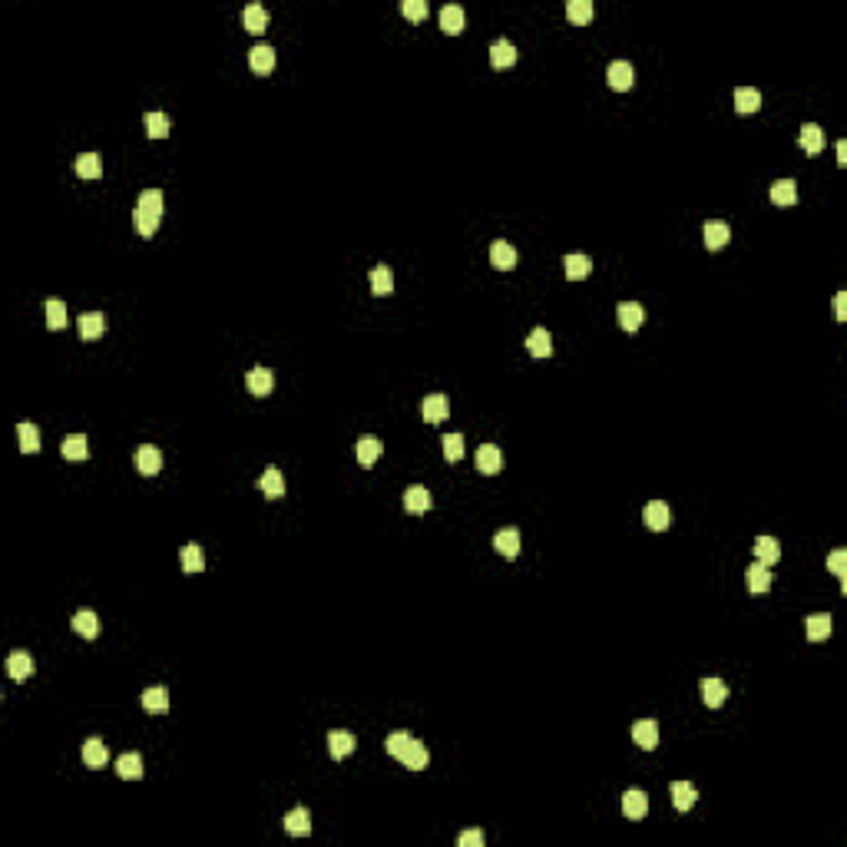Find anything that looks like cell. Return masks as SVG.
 I'll return each instance as SVG.
<instances>
[{
	"label": "cell",
	"mask_w": 847,
	"mask_h": 847,
	"mask_svg": "<svg viewBox=\"0 0 847 847\" xmlns=\"http://www.w3.org/2000/svg\"><path fill=\"white\" fill-rule=\"evenodd\" d=\"M632 741L639 745V748L652 751L655 745H659V725L652 722V718H642V722L632 725Z\"/></svg>",
	"instance_id": "30bf717a"
},
{
	"label": "cell",
	"mask_w": 847,
	"mask_h": 847,
	"mask_svg": "<svg viewBox=\"0 0 847 847\" xmlns=\"http://www.w3.org/2000/svg\"><path fill=\"white\" fill-rule=\"evenodd\" d=\"M527 347H529V355L533 357H549L553 355V338H549L546 328H533L529 338H527Z\"/></svg>",
	"instance_id": "d4e9b609"
},
{
	"label": "cell",
	"mask_w": 847,
	"mask_h": 847,
	"mask_svg": "<svg viewBox=\"0 0 847 847\" xmlns=\"http://www.w3.org/2000/svg\"><path fill=\"white\" fill-rule=\"evenodd\" d=\"M17 437H20V451H23V453H37L40 451V431H37V424L20 421L17 424Z\"/></svg>",
	"instance_id": "74e56055"
},
{
	"label": "cell",
	"mask_w": 847,
	"mask_h": 847,
	"mask_svg": "<svg viewBox=\"0 0 847 847\" xmlns=\"http://www.w3.org/2000/svg\"><path fill=\"white\" fill-rule=\"evenodd\" d=\"M285 831H288L291 838H305V834H311L308 808H291L288 814H285Z\"/></svg>",
	"instance_id": "7c38bea8"
},
{
	"label": "cell",
	"mask_w": 847,
	"mask_h": 847,
	"mask_svg": "<svg viewBox=\"0 0 847 847\" xmlns=\"http://www.w3.org/2000/svg\"><path fill=\"white\" fill-rule=\"evenodd\" d=\"M146 133L153 139H166L169 136V116L166 113H146Z\"/></svg>",
	"instance_id": "7dc6e473"
},
{
	"label": "cell",
	"mask_w": 847,
	"mask_h": 847,
	"mask_svg": "<svg viewBox=\"0 0 847 847\" xmlns=\"http://www.w3.org/2000/svg\"><path fill=\"white\" fill-rule=\"evenodd\" d=\"M622 814H626L629 821H642L645 814H649V798H645V791L629 788L626 794H622Z\"/></svg>",
	"instance_id": "5b68a950"
},
{
	"label": "cell",
	"mask_w": 847,
	"mask_h": 847,
	"mask_svg": "<svg viewBox=\"0 0 847 847\" xmlns=\"http://www.w3.org/2000/svg\"><path fill=\"white\" fill-rule=\"evenodd\" d=\"M116 771H119V778H126V781L143 778V758H139L136 751H126V755L116 758Z\"/></svg>",
	"instance_id": "484cf974"
},
{
	"label": "cell",
	"mask_w": 847,
	"mask_h": 847,
	"mask_svg": "<svg viewBox=\"0 0 847 847\" xmlns=\"http://www.w3.org/2000/svg\"><path fill=\"white\" fill-rule=\"evenodd\" d=\"M642 520H645V527H649V529L662 533V529H669V523H672V510H669V503L652 500V503H645Z\"/></svg>",
	"instance_id": "7a4b0ae2"
},
{
	"label": "cell",
	"mask_w": 847,
	"mask_h": 847,
	"mask_svg": "<svg viewBox=\"0 0 847 847\" xmlns=\"http://www.w3.org/2000/svg\"><path fill=\"white\" fill-rule=\"evenodd\" d=\"M447 397L443 394H431V397H424V404H421V414H424V421L427 424H441L443 417H447Z\"/></svg>",
	"instance_id": "603a6c76"
},
{
	"label": "cell",
	"mask_w": 847,
	"mask_h": 847,
	"mask_svg": "<svg viewBox=\"0 0 847 847\" xmlns=\"http://www.w3.org/2000/svg\"><path fill=\"white\" fill-rule=\"evenodd\" d=\"M702 698L708 708H722L728 698V685L722 679H702Z\"/></svg>",
	"instance_id": "2e32d148"
},
{
	"label": "cell",
	"mask_w": 847,
	"mask_h": 847,
	"mask_svg": "<svg viewBox=\"0 0 847 847\" xmlns=\"http://www.w3.org/2000/svg\"><path fill=\"white\" fill-rule=\"evenodd\" d=\"M838 163H841V166H847V143H844V139L838 143Z\"/></svg>",
	"instance_id": "9f6ffc18"
},
{
	"label": "cell",
	"mask_w": 847,
	"mask_h": 847,
	"mask_svg": "<svg viewBox=\"0 0 847 847\" xmlns=\"http://www.w3.org/2000/svg\"><path fill=\"white\" fill-rule=\"evenodd\" d=\"M563 265H566V279L569 281L586 279L589 271H593V261H589V255H566V259H563Z\"/></svg>",
	"instance_id": "ab89813d"
},
{
	"label": "cell",
	"mask_w": 847,
	"mask_h": 847,
	"mask_svg": "<svg viewBox=\"0 0 847 847\" xmlns=\"http://www.w3.org/2000/svg\"><path fill=\"white\" fill-rule=\"evenodd\" d=\"M133 219H136V232L143 235V239H149L156 229H159V222H163V215H153V212H139L136 209L133 212Z\"/></svg>",
	"instance_id": "c3c4849f"
},
{
	"label": "cell",
	"mask_w": 847,
	"mask_h": 847,
	"mask_svg": "<svg viewBox=\"0 0 847 847\" xmlns=\"http://www.w3.org/2000/svg\"><path fill=\"white\" fill-rule=\"evenodd\" d=\"M381 451H384V443L377 441V437H361V441H357V463H361V467H371V463H377Z\"/></svg>",
	"instance_id": "e575fe53"
},
{
	"label": "cell",
	"mask_w": 847,
	"mask_h": 847,
	"mask_svg": "<svg viewBox=\"0 0 847 847\" xmlns=\"http://www.w3.org/2000/svg\"><path fill=\"white\" fill-rule=\"evenodd\" d=\"M566 17L573 20V23H579V27H583V23H589V20H593V4H589V0H569V4H566Z\"/></svg>",
	"instance_id": "bcb514c9"
},
{
	"label": "cell",
	"mask_w": 847,
	"mask_h": 847,
	"mask_svg": "<svg viewBox=\"0 0 847 847\" xmlns=\"http://www.w3.org/2000/svg\"><path fill=\"white\" fill-rule=\"evenodd\" d=\"M801 149L804 153H821L824 149V129H821L818 123H804L801 126Z\"/></svg>",
	"instance_id": "f1b7e54d"
},
{
	"label": "cell",
	"mask_w": 847,
	"mask_h": 847,
	"mask_svg": "<svg viewBox=\"0 0 847 847\" xmlns=\"http://www.w3.org/2000/svg\"><path fill=\"white\" fill-rule=\"evenodd\" d=\"M249 63H252V70H255V73H271V70H275V50H271L269 43L252 47Z\"/></svg>",
	"instance_id": "4316f807"
},
{
	"label": "cell",
	"mask_w": 847,
	"mask_h": 847,
	"mask_svg": "<svg viewBox=\"0 0 847 847\" xmlns=\"http://www.w3.org/2000/svg\"><path fill=\"white\" fill-rule=\"evenodd\" d=\"M672 804L679 811H689L698 801V791H695V784H689V781H672Z\"/></svg>",
	"instance_id": "83f0119b"
},
{
	"label": "cell",
	"mask_w": 847,
	"mask_h": 847,
	"mask_svg": "<svg viewBox=\"0 0 847 847\" xmlns=\"http://www.w3.org/2000/svg\"><path fill=\"white\" fill-rule=\"evenodd\" d=\"M143 708L153 715H166L169 712V689L166 685H149L143 692Z\"/></svg>",
	"instance_id": "ba28073f"
},
{
	"label": "cell",
	"mask_w": 847,
	"mask_h": 847,
	"mask_svg": "<svg viewBox=\"0 0 847 847\" xmlns=\"http://www.w3.org/2000/svg\"><path fill=\"white\" fill-rule=\"evenodd\" d=\"M490 63L497 70L513 67V63H517V47H513L510 40H497V43L490 47Z\"/></svg>",
	"instance_id": "4dcf8cb0"
},
{
	"label": "cell",
	"mask_w": 847,
	"mask_h": 847,
	"mask_svg": "<svg viewBox=\"0 0 847 847\" xmlns=\"http://www.w3.org/2000/svg\"><path fill=\"white\" fill-rule=\"evenodd\" d=\"M87 447H90V443H87V437H83V433H70L67 441L60 443V451H63V457H67V460H87V457H90Z\"/></svg>",
	"instance_id": "8d00e7d4"
},
{
	"label": "cell",
	"mask_w": 847,
	"mask_h": 847,
	"mask_svg": "<svg viewBox=\"0 0 847 847\" xmlns=\"http://www.w3.org/2000/svg\"><path fill=\"white\" fill-rule=\"evenodd\" d=\"M103 173V163H99L97 153H80L77 156V176L80 179H99Z\"/></svg>",
	"instance_id": "60d3db41"
},
{
	"label": "cell",
	"mask_w": 847,
	"mask_h": 847,
	"mask_svg": "<svg viewBox=\"0 0 847 847\" xmlns=\"http://www.w3.org/2000/svg\"><path fill=\"white\" fill-rule=\"evenodd\" d=\"M404 510L407 513H427L431 510V493L424 487H407L404 490Z\"/></svg>",
	"instance_id": "d590c367"
},
{
	"label": "cell",
	"mask_w": 847,
	"mask_h": 847,
	"mask_svg": "<svg viewBox=\"0 0 847 847\" xmlns=\"http://www.w3.org/2000/svg\"><path fill=\"white\" fill-rule=\"evenodd\" d=\"M834 315H838V321H847V291H838V298H834Z\"/></svg>",
	"instance_id": "11a10c76"
},
{
	"label": "cell",
	"mask_w": 847,
	"mask_h": 847,
	"mask_svg": "<svg viewBox=\"0 0 847 847\" xmlns=\"http://www.w3.org/2000/svg\"><path fill=\"white\" fill-rule=\"evenodd\" d=\"M804 629H808V639L811 642H824L831 635V616L828 613H821V616H811L808 622H804Z\"/></svg>",
	"instance_id": "7bdbcfd3"
},
{
	"label": "cell",
	"mask_w": 847,
	"mask_h": 847,
	"mask_svg": "<svg viewBox=\"0 0 847 847\" xmlns=\"http://www.w3.org/2000/svg\"><path fill=\"white\" fill-rule=\"evenodd\" d=\"M73 632L83 635V639H97L99 635V616L93 613V609H80L77 616H73Z\"/></svg>",
	"instance_id": "ac0fdd59"
},
{
	"label": "cell",
	"mask_w": 847,
	"mask_h": 847,
	"mask_svg": "<svg viewBox=\"0 0 847 847\" xmlns=\"http://www.w3.org/2000/svg\"><path fill=\"white\" fill-rule=\"evenodd\" d=\"M616 318H619V325H622V331H639L645 321V308L639 301H622L616 308Z\"/></svg>",
	"instance_id": "52a82bcc"
},
{
	"label": "cell",
	"mask_w": 847,
	"mask_h": 847,
	"mask_svg": "<svg viewBox=\"0 0 847 847\" xmlns=\"http://www.w3.org/2000/svg\"><path fill=\"white\" fill-rule=\"evenodd\" d=\"M139 212H153V215H163V193L159 189H143L139 193V203H136Z\"/></svg>",
	"instance_id": "ee69618b"
},
{
	"label": "cell",
	"mask_w": 847,
	"mask_h": 847,
	"mask_svg": "<svg viewBox=\"0 0 847 847\" xmlns=\"http://www.w3.org/2000/svg\"><path fill=\"white\" fill-rule=\"evenodd\" d=\"M490 261H493V269L510 271L513 265H517V249H513L510 242H493L490 245Z\"/></svg>",
	"instance_id": "d6986e66"
},
{
	"label": "cell",
	"mask_w": 847,
	"mask_h": 847,
	"mask_svg": "<svg viewBox=\"0 0 847 847\" xmlns=\"http://www.w3.org/2000/svg\"><path fill=\"white\" fill-rule=\"evenodd\" d=\"M179 559H183L185 573H203L205 569V556H203V546H199V543H185V546L179 549Z\"/></svg>",
	"instance_id": "1f68e13d"
},
{
	"label": "cell",
	"mask_w": 847,
	"mask_h": 847,
	"mask_svg": "<svg viewBox=\"0 0 847 847\" xmlns=\"http://www.w3.org/2000/svg\"><path fill=\"white\" fill-rule=\"evenodd\" d=\"M242 23H245L252 33H265V30H269V10L261 7V4H249V7L242 10Z\"/></svg>",
	"instance_id": "7402d4cb"
},
{
	"label": "cell",
	"mask_w": 847,
	"mask_h": 847,
	"mask_svg": "<svg viewBox=\"0 0 847 847\" xmlns=\"http://www.w3.org/2000/svg\"><path fill=\"white\" fill-rule=\"evenodd\" d=\"M457 844H460V847H483V831L480 828L463 831L460 838H457Z\"/></svg>",
	"instance_id": "db71d44e"
},
{
	"label": "cell",
	"mask_w": 847,
	"mask_h": 847,
	"mask_svg": "<svg viewBox=\"0 0 847 847\" xmlns=\"http://www.w3.org/2000/svg\"><path fill=\"white\" fill-rule=\"evenodd\" d=\"M441 27H443V33H460L463 30V7L447 4V7L441 10Z\"/></svg>",
	"instance_id": "b9f144b4"
},
{
	"label": "cell",
	"mask_w": 847,
	"mask_h": 847,
	"mask_svg": "<svg viewBox=\"0 0 847 847\" xmlns=\"http://www.w3.org/2000/svg\"><path fill=\"white\" fill-rule=\"evenodd\" d=\"M404 17L407 20H424L427 17V0H404Z\"/></svg>",
	"instance_id": "816d5d0a"
},
{
	"label": "cell",
	"mask_w": 847,
	"mask_h": 847,
	"mask_svg": "<svg viewBox=\"0 0 847 847\" xmlns=\"http://www.w3.org/2000/svg\"><path fill=\"white\" fill-rule=\"evenodd\" d=\"M407 741H411V735H407V732H391V735H387V751L397 758V755L407 748Z\"/></svg>",
	"instance_id": "f5cc1de1"
},
{
	"label": "cell",
	"mask_w": 847,
	"mask_h": 847,
	"mask_svg": "<svg viewBox=\"0 0 847 847\" xmlns=\"http://www.w3.org/2000/svg\"><path fill=\"white\" fill-rule=\"evenodd\" d=\"M106 761H109V748H106V741L90 738L87 745H83V765H87V768H103Z\"/></svg>",
	"instance_id": "cb8c5ba5"
},
{
	"label": "cell",
	"mask_w": 847,
	"mask_h": 847,
	"mask_svg": "<svg viewBox=\"0 0 847 847\" xmlns=\"http://www.w3.org/2000/svg\"><path fill=\"white\" fill-rule=\"evenodd\" d=\"M758 106H761V93L755 87H738L735 90V109L738 113H758Z\"/></svg>",
	"instance_id": "836d02e7"
},
{
	"label": "cell",
	"mask_w": 847,
	"mask_h": 847,
	"mask_svg": "<svg viewBox=\"0 0 847 847\" xmlns=\"http://www.w3.org/2000/svg\"><path fill=\"white\" fill-rule=\"evenodd\" d=\"M371 291H374L377 298H384V295L394 291V275H391L387 265H377V269L371 271Z\"/></svg>",
	"instance_id": "f35d334b"
},
{
	"label": "cell",
	"mask_w": 847,
	"mask_h": 847,
	"mask_svg": "<svg viewBox=\"0 0 847 847\" xmlns=\"http://www.w3.org/2000/svg\"><path fill=\"white\" fill-rule=\"evenodd\" d=\"M606 80H609V87L613 90H629L632 87V80H635V70H632V63L629 60H613L609 63V70H606Z\"/></svg>",
	"instance_id": "277c9868"
},
{
	"label": "cell",
	"mask_w": 847,
	"mask_h": 847,
	"mask_svg": "<svg viewBox=\"0 0 847 847\" xmlns=\"http://www.w3.org/2000/svg\"><path fill=\"white\" fill-rule=\"evenodd\" d=\"M397 761H401L407 771H424L427 765H431V751H427V745H424V741L411 738V741H407V748L397 755Z\"/></svg>",
	"instance_id": "6da1fadb"
},
{
	"label": "cell",
	"mask_w": 847,
	"mask_h": 847,
	"mask_svg": "<svg viewBox=\"0 0 847 847\" xmlns=\"http://www.w3.org/2000/svg\"><path fill=\"white\" fill-rule=\"evenodd\" d=\"M103 331H106V315L103 311H87V315H80V338H83V341H97Z\"/></svg>",
	"instance_id": "4fadbf2b"
},
{
	"label": "cell",
	"mask_w": 847,
	"mask_h": 847,
	"mask_svg": "<svg viewBox=\"0 0 847 847\" xmlns=\"http://www.w3.org/2000/svg\"><path fill=\"white\" fill-rule=\"evenodd\" d=\"M771 203L775 205H794L798 203V183L794 179H778L771 185Z\"/></svg>",
	"instance_id": "f546056e"
},
{
	"label": "cell",
	"mask_w": 847,
	"mask_h": 847,
	"mask_svg": "<svg viewBox=\"0 0 847 847\" xmlns=\"http://www.w3.org/2000/svg\"><path fill=\"white\" fill-rule=\"evenodd\" d=\"M7 675L14 679V682H23V679H30V675H33V659H30L27 652H10Z\"/></svg>",
	"instance_id": "44dd1931"
},
{
	"label": "cell",
	"mask_w": 847,
	"mask_h": 847,
	"mask_svg": "<svg viewBox=\"0 0 847 847\" xmlns=\"http://www.w3.org/2000/svg\"><path fill=\"white\" fill-rule=\"evenodd\" d=\"M245 387H249L252 394L255 397H269L271 394V387H275V374H271L269 367H252L249 371V377H245Z\"/></svg>",
	"instance_id": "8992f818"
},
{
	"label": "cell",
	"mask_w": 847,
	"mask_h": 847,
	"mask_svg": "<svg viewBox=\"0 0 847 847\" xmlns=\"http://www.w3.org/2000/svg\"><path fill=\"white\" fill-rule=\"evenodd\" d=\"M259 490L265 493V497H281L285 493V477H281L279 467H269V470L259 477Z\"/></svg>",
	"instance_id": "d6a6232c"
},
{
	"label": "cell",
	"mask_w": 847,
	"mask_h": 847,
	"mask_svg": "<svg viewBox=\"0 0 847 847\" xmlns=\"http://www.w3.org/2000/svg\"><path fill=\"white\" fill-rule=\"evenodd\" d=\"M493 546H497V553H500L503 559H517V553H520V533H517L513 527L497 529V536H493Z\"/></svg>",
	"instance_id": "9c48e42d"
},
{
	"label": "cell",
	"mask_w": 847,
	"mask_h": 847,
	"mask_svg": "<svg viewBox=\"0 0 847 847\" xmlns=\"http://www.w3.org/2000/svg\"><path fill=\"white\" fill-rule=\"evenodd\" d=\"M728 239H732V229H728V222H718V219H712V222H705V245L708 249H725L728 245Z\"/></svg>",
	"instance_id": "5bb4252c"
},
{
	"label": "cell",
	"mask_w": 847,
	"mask_h": 847,
	"mask_svg": "<svg viewBox=\"0 0 847 847\" xmlns=\"http://www.w3.org/2000/svg\"><path fill=\"white\" fill-rule=\"evenodd\" d=\"M63 325H67V305L60 298H50L47 301V328L50 331H60Z\"/></svg>",
	"instance_id": "f6af8a7d"
},
{
	"label": "cell",
	"mask_w": 847,
	"mask_h": 847,
	"mask_svg": "<svg viewBox=\"0 0 847 847\" xmlns=\"http://www.w3.org/2000/svg\"><path fill=\"white\" fill-rule=\"evenodd\" d=\"M136 467H139L143 477H156L159 467H163V451H159L156 443H143V447L136 451Z\"/></svg>",
	"instance_id": "3957f363"
},
{
	"label": "cell",
	"mask_w": 847,
	"mask_h": 847,
	"mask_svg": "<svg viewBox=\"0 0 847 847\" xmlns=\"http://www.w3.org/2000/svg\"><path fill=\"white\" fill-rule=\"evenodd\" d=\"M443 457H447V460H460L463 457V433H447V437H443Z\"/></svg>",
	"instance_id": "681fc988"
},
{
	"label": "cell",
	"mask_w": 847,
	"mask_h": 847,
	"mask_svg": "<svg viewBox=\"0 0 847 847\" xmlns=\"http://www.w3.org/2000/svg\"><path fill=\"white\" fill-rule=\"evenodd\" d=\"M755 556H758L761 566H775L781 559V543L775 536H758L755 539Z\"/></svg>",
	"instance_id": "9a60e30c"
},
{
	"label": "cell",
	"mask_w": 847,
	"mask_h": 847,
	"mask_svg": "<svg viewBox=\"0 0 847 847\" xmlns=\"http://www.w3.org/2000/svg\"><path fill=\"white\" fill-rule=\"evenodd\" d=\"M355 748H357V741H355V735H351V732H341V728H338V732L328 735V751H331V758L341 761L345 755H351Z\"/></svg>",
	"instance_id": "ffe728a7"
},
{
	"label": "cell",
	"mask_w": 847,
	"mask_h": 847,
	"mask_svg": "<svg viewBox=\"0 0 847 847\" xmlns=\"http://www.w3.org/2000/svg\"><path fill=\"white\" fill-rule=\"evenodd\" d=\"M828 569L834 573V576L847 579V549H834L828 556Z\"/></svg>",
	"instance_id": "f907efd6"
},
{
	"label": "cell",
	"mask_w": 847,
	"mask_h": 847,
	"mask_svg": "<svg viewBox=\"0 0 847 847\" xmlns=\"http://www.w3.org/2000/svg\"><path fill=\"white\" fill-rule=\"evenodd\" d=\"M503 467V451L497 443H483L477 451V470L480 473H497Z\"/></svg>",
	"instance_id": "8fae6325"
},
{
	"label": "cell",
	"mask_w": 847,
	"mask_h": 847,
	"mask_svg": "<svg viewBox=\"0 0 847 847\" xmlns=\"http://www.w3.org/2000/svg\"><path fill=\"white\" fill-rule=\"evenodd\" d=\"M745 583H748L751 593H768V589H771V566L751 563V566L745 569Z\"/></svg>",
	"instance_id": "e0dca14e"
}]
</instances>
